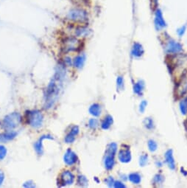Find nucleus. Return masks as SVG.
I'll return each instance as SVG.
<instances>
[{
  "mask_svg": "<svg viewBox=\"0 0 187 188\" xmlns=\"http://www.w3.org/2000/svg\"><path fill=\"white\" fill-rule=\"evenodd\" d=\"M129 179L131 182L138 185L141 182V175L137 173H133L129 175Z\"/></svg>",
  "mask_w": 187,
  "mask_h": 188,
  "instance_id": "nucleus-20",
  "label": "nucleus"
},
{
  "mask_svg": "<svg viewBox=\"0 0 187 188\" xmlns=\"http://www.w3.org/2000/svg\"><path fill=\"white\" fill-rule=\"evenodd\" d=\"M165 157H166V162H167L168 165H169L170 168L172 169V170H174V169L175 168V162L174 158H173V155H172V150H170L166 153Z\"/></svg>",
  "mask_w": 187,
  "mask_h": 188,
  "instance_id": "nucleus-15",
  "label": "nucleus"
},
{
  "mask_svg": "<svg viewBox=\"0 0 187 188\" xmlns=\"http://www.w3.org/2000/svg\"><path fill=\"white\" fill-rule=\"evenodd\" d=\"M75 181V176L70 171H64L61 173L60 177V182L62 186L72 185Z\"/></svg>",
  "mask_w": 187,
  "mask_h": 188,
  "instance_id": "nucleus-7",
  "label": "nucleus"
},
{
  "mask_svg": "<svg viewBox=\"0 0 187 188\" xmlns=\"http://www.w3.org/2000/svg\"><path fill=\"white\" fill-rule=\"evenodd\" d=\"M180 111L183 114H186L187 111V102L186 100H184L180 103Z\"/></svg>",
  "mask_w": 187,
  "mask_h": 188,
  "instance_id": "nucleus-28",
  "label": "nucleus"
},
{
  "mask_svg": "<svg viewBox=\"0 0 187 188\" xmlns=\"http://www.w3.org/2000/svg\"><path fill=\"white\" fill-rule=\"evenodd\" d=\"M88 32H89V30H88V29L81 28L76 30L75 33L78 36H87V35H88Z\"/></svg>",
  "mask_w": 187,
  "mask_h": 188,
  "instance_id": "nucleus-22",
  "label": "nucleus"
},
{
  "mask_svg": "<svg viewBox=\"0 0 187 188\" xmlns=\"http://www.w3.org/2000/svg\"><path fill=\"white\" fill-rule=\"evenodd\" d=\"M64 78V69L60 67L47 86L45 92V108L50 109L56 102L62 88L63 79Z\"/></svg>",
  "mask_w": 187,
  "mask_h": 188,
  "instance_id": "nucleus-1",
  "label": "nucleus"
},
{
  "mask_svg": "<svg viewBox=\"0 0 187 188\" xmlns=\"http://www.w3.org/2000/svg\"><path fill=\"white\" fill-rule=\"evenodd\" d=\"M114 165V156L111 155H106V157L105 159V167L107 170H111Z\"/></svg>",
  "mask_w": 187,
  "mask_h": 188,
  "instance_id": "nucleus-17",
  "label": "nucleus"
},
{
  "mask_svg": "<svg viewBox=\"0 0 187 188\" xmlns=\"http://www.w3.org/2000/svg\"><path fill=\"white\" fill-rule=\"evenodd\" d=\"M155 24L157 30H160V29L166 27V22L163 17V14H162L161 11L159 9H157L155 11Z\"/></svg>",
  "mask_w": 187,
  "mask_h": 188,
  "instance_id": "nucleus-10",
  "label": "nucleus"
},
{
  "mask_svg": "<svg viewBox=\"0 0 187 188\" xmlns=\"http://www.w3.org/2000/svg\"><path fill=\"white\" fill-rule=\"evenodd\" d=\"M145 122V126L147 127V129H153V121L151 119L146 118Z\"/></svg>",
  "mask_w": 187,
  "mask_h": 188,
  "instance_id": "nucleus-29",
  "label": "nucleus"
},
{
  "mask_svg": "<svg viewBox=\"0 0 187 188\" xmlns=\"http://www.w3.org/2000/svg\"><path fill=\"white\" fill-rule=\"evenodd\" d=\"M147 160H148V157H147V155H143V156H141L140 157V161H139L140 165H141V166H145V165L147 164Z\"/></svg>",
  "mask_w": 187,
  "mask_h": 188,
  "instance_id": "nucleus-30",
  "label": "nucleus"
},
{
  "mask_svg": "<svg viewBox=\"0 0 187 188\" xmlns=\"http://www.w3.org/2000/svg\"><path fill=\"white\" fill-rule=\"evenodd\" d=\"M78 133H79V128L75 125L71 128L70 132L65 137V142L66 143H72L75 140V137L77 135Z\"/></svg>",
  "mask_w": 187,
  "mask_h": 188,
  "instance_id": "nucleus-12",
  "label": "nucleus"
},
{
  "mask_svg": "<svg viewBox=\"0 0 187 188\" xmlns=\"http://www.w3.org/2000/svg\"><path fill=\"white\" fill-rule=\"evenodd\" d=\"M77 182L81 186H86L88 185L87 179H86L85 176H83V175H79V176H78Z\"/></svg>",
  "mask_w": 187,
  "mask_h": 188,
  "instance_id": "nucleus-24",
  "label": "nucleus"
},
{
  "mask_svg": "<svg viewBox=\"0 0 187 188\" xmlns=\"http://www.w3.org/2000/svg\"><path fill=\"white\" fill-rule=\"evenodd\" d=\"M116 83H117V85H118L119 86H122V84H123V79H122V77H119L118 78H117Z\"/></svg>",
  "mask_w": 187,
  "mask_h": 188,
  "instance_id": "nucleus-37",
  "label": "nucleus"
},
{
  "mask_svg": "<svg viewBox=\"0 0 187 188\" xmlns=\"http://www.w3.org/2000/svg\"><path fill=\"white\" fill-rule=\"evenodd\" d=\"M144 89V84H142L141 81H139V83H136V84L134 85V92L136 94H141V91L143 90Z\"/></svg>",
  "mask_w": 187,
  "mask_h": 188,
  "instance_id": "nucleus-23",
  "label": "nucleus"
},
{
  "mask_svg": "<svg viewBox=\"0 0 187 188\" xmlns=\"http://www.w3.org/2000/svg\"><path fill=\"white\" fill-rule=\"evenodd\" d=\"M114 185L115 187H125V186L124 185H123V184L120 182V181H117V182H114Z\"/></svg>",
  "mask_w": 187,
  "mask_h": 188,
  "instance_id": "nucleus-38",
  "label": "nucleus"
},
{
  "mask_svg": "<svg viewBox=\"0 0 187 188\" xmlns=\"http://www.w3.org/2000/svg\"><path fill=\"white\" fill-rule=\"evenodd\" d=\"M89 113L91 114V115H93V116H100V114H101V106H100L99 104L94 103V104L91 105V106H90Z\"/></svg>",
  "mask_w": 187,
  "mask_h": 188,
  "instance_id": "nucleus-16",
  "label": "nucleus"
},
{
  "mask_svg": "<svg viewBox=\"0 0 187 188\" xmlns=\"http://www.w3.org/2000/svg\"><path fill=\"white\" fill-rule=\"evenodd\" d=\"M4 180H5V174L2 170H0V185L3 183Z\"/></svg>",
  "mask_w": 187,
  "mask_h": 188,
  "instance_id": "nucleus-36",
  "label": "nucleus"
},
{
  "mask_svg": "<svg viewBox=\"0 0 187 188\" xmlns=\"http://www.w3.org/2000/svg\"><path fill=\"white\" fill-rule=\"evenodd\" d=\"M116 149H117V145L116 143H111L108 145V149H107V154L108 155H111V156H114L116 152Z\"/></svg>",
  "mask_w": 187,
  "mask_h": 188,
  "instance_id": "nucleus-21",
  "label": "nucleus"
},
{
  "mask_svg": "<svg viewBox=\"0 0 187 188\" xmlns=\"http://www.w3.org/2000/svg\"><path fill=\"white\" fill-rule=\"evenodd\" d=\"M54 138L52 135L50 134H46V135H43L40 137L38 141L34 144V148L36 151L38 155H42L44 150H43V141L44 140H53Z\"/></svg>",
  "mask_w": 187,
  "mask_h": 188,
  "instance_id": "nucleus-9",
  "label": "nucleus"
},
{
  "mask_svg": "<svg viewBox=\"0 0 187 188\" xmlns=\"http://www.w3.org/2000/svg\"><path fill=\"white\" fill-rule=\"evenodd\" d=\"M81 46V43L76 38H68L64 41L63 43V49L66 52L76 51Z\"/></svg>",
  "mask_w": 187,
  "mask_h": 188,
  "instance_id": "nucleus-5",
  "label": "nucleus"
},
{
  "mask_svg": "<svg viewBox=\"0 0 187 188\" xmlns=\"http://www.w3.org/2000/svg\"><path fill=\"white\" fill-rule=\"evenodd\" d=\"M186 25H184V26H183V27H181V28H180V29H178V35H179V36L181 37L184 34V33H185V31H186Z\"/></svg>",
  "mask_w": 187,
  "mask_h": 188,
  "instance_id": "nucleus-32",
  "label": "nucleus"
},
{
  "mask_svg": "<svg viewBox=\"0 0 187 188\" xmlns=\"http://www.w3.org/2000/svg\"><path fill=\"white\" fill-rule=\"evenodd\" d=\"M63 161L69 166L75 165L77 162V156L73 150L70 149L67 150L63 156Z\"/></svg>",
  "mask_w": 187,
  "mask_h": 188,
  "instance_id": "nucleus-8",
  "label": "nucleus"
},
{
  "mask_svg": "<svg viewBox=\"0 0 187 188\" xmlns=\"http://www.w3.org/2000/svg\"><path fill=\"white\" fill-rule=\"evenodd\" d=\"M65 63L68 66H70L71 64V58L69 57H66L65 58Z\"/></svg>",
  "mask_w": 187,
  "mask_h": 188,
  "instance_id": "nucleus-39",
  "label": "nucleus"
},
{
  "mask_svg": "<svg viewBox=\"0 0 187 188\" xmlns=\"http://www.w3.org/2000/svg\"><path fill=\"white\" fill-rule=\"evenodd\" d=\"M106 182L107 185L109 186V187H111V186L113 185L114 184V179H112V177H108V178L106 180Z\"/></svg>",
  "mask_w": 187,
  "mask_h": 188,
  "instance_id": "nucleus-34",
  "label": "nucleus"
},
{
  "mask_svg": "<svg viewBox=\"0 0 187 188\" xmlns=\"http://www.w3.org/2000/svg\"><path fill=\"white\" fill-rule=\"evenodd\" d=\"M67 17L69 19L76 22H84L88 20V14L86 11L83 9H75L71 10L68 13Z\"/></svg>",
  "mask_w": 187,
  "mask_h": 188,
  "instance_id": "nucleus-4",
  "label": "nucleus"
},
{
  "mask_svg": "<svg viewBox=\"0 0 187 188\" xmlns=\"http://www.w3.org/2000/svg\"><path fill=\"white\" fill-rule=\"evenodd\" d=\"M23 187H27V188H28V187H30H30H36V185H35V183L33 182V181L30 180V181H26V182L23 185Z\"/></svg>",
  "mask_w": 187,
  "mask_h": 188,
  "instance_id": "nucleus-31",
  "label": "nucleus"
},
{
  "mask_svg": "<svg viewBox=\"0 0 187 188\" xmlns=\"http://www.w3.org/2000/svg\"><path fill=\"white\" fill-rule=\"evenodd\" d=\"M148 147L150 150L153 152L157 149V144H156V142H154L153 140H150L148 142Z\"/></svg>",
  "mask_w": 187,
  "mask_h": 188,
  "instance_id": "nucleus-26",
  "label": "nucleus"
},
{
  "mask_svg": "<svg viewBox=\"0 0 187 188\" xmlns=\"http://www.w3.org/2000/svg\"><path fill=\"white\" fill-rule=\"evenodd\" d=\"M155 2H156V1H157V0H155Z\"/></svg>",
  "mask_w": 187,
  "mask_h": 188,
  "instance_id": "nucleus-40",
  "label": "nucleus"
},
{
  "mask_svg": "<svg viewBox=\"0 0 187 188\" xmlns=\"http://www.w3.org/2000/svg\"><path fill=\"white\" fill-rule=\"evenodd\" d=\"M7 155V148L0 145V160H2Z\"/></svg>",
  "mask_w": 187,
  "mask_h": 188,
  "instance_id": "nucleus-25",
  "label": "nucleus"
},
{
  "mask_svg": "<svg viewBox=\"0 0 187 188\" xmlns=\"http://www.w3.org/2000/svg\"><path fill=\"white\" fill-rule=\"evenodd\" d=\"M27 120L30 126L35 129H38L43 125L44 115L40 111H30L27 113Z\"/></svg>",
  "mask_w": 187,
  "mask_h": 188,
  "instance_id": "nucleus-3",
  "label": "nucleus"
},
{
  "mask_svg": "<svg viewBox=\"0 0 187 188\" xmlns=\"http://www.w3.org/2000/svg\"><path fill=\"white\" fill-rule=\"evenodd\" d=\"M22 122V115L18 112H13L7 114L1 122V125L5 130L11 131L19 125Z\"/></svg>",
  "mask_w": 187,
  "mask_h": 188,
  "instance_id": "nucleus-2",
  "label": "nucleus"
},
{
  "mask_svg": "<svg viewBox=\"0 0 187 188\" xmlns=\"http://www.w3.org/2000/svg\"><path fill=\"white\" fill-rule=\"evenodd\" d=\"M113 123V118L111 116V115H108V116H106L105 117L103 121H102V129L104 130L108 129L111 127V125H112Z\"/></svg>",
  "mask_w": 187,
  "mask_h": 188,
  "instance_id": "nucleus-18",
  "label": "nucleus"
},
{
  "mask_svg": "<svg viewBox=\"0 0 187 188\" xmlns=\"http://www.w3.org/2000/svg\"><path fill=\"white\" fill-rule=\"evenodd\" d=\"M155 181H157V183H162L164 181V177L161 175H157L155 177Z\"/></svg>",
  "mask_w": 187,
  "mask_h": 188,
  "instance_id": "nucleus-33",
  "label": "nucleus"
},
{
  "mask_svg": "<svg viewBox=\"0 0 187 188\" xmlns=\"http://www.w3.org/2000/svg\"><path fill=\"white\" fill-rule=\"evenodd\" d=\"M144 53L143 47L139 43L135 42L132 48V54L135 57H141Z\"/></svg>",
  "mask_w": 187,
  "mask_h": 188,
  "instance_id": "nucleus-14",
  "label": "nucleus"
},
{
  "mask_svg": "<svg viewBox=\"0 0 187 188\" xmlns=\"http://www.w3.org/2000/svg\"><path fill=\"white\" fill-rule=\"evenodd\" d=\"M119 160L123 163H127L131 160V154L129 149H122L119 153Z\"/></svg>",
  "mask_w": 187,
  "mask_h": 188,
  "instance_id": "nucleus-13",
  "label": "nucleus"
},
{
  "mask_svg": "<svg viewBox=\"0 0 187 188\" xmlns=\"http://www.w3.org/2000/svg\"><path fill=\"white\" fill-rule=\"evenodd\" d=\"M88 125H89V127L91 128L92 129H95L98 126L97 119H90L89 123H88Z\"/></svg>",
  "mask_w": 187,
  "mask_h": 188,
  "instance_id": "nucleus-27",
  "label": "nucleus"
},
{
  "mask_svg": "<svg viewBox=\"0 0 187 188\" xmlns=\"http://www.w3.org/2000/svg\"><path fill=\"white\" fill-rule=\"evenodd\" d=\"M85 62V57L84 55H78L74 59V66L76 68H82Z\"/></svg>",
  "mask_w": 187,
  "mask_h": 188,
  "instance_id": "nucleus-19",
  "label": "nucleus"
},
{
  "mask_svg": "<svg viewBox=\"0 0 187 188\" xmlns=\"http://www.w3.org/2000/svg\"><path fill=\"white\" fill-rule=\"evenodd\" d=\"M165 49L168 53L176 54L182 50V46L179 43L176 42L172 39H169V41L166 42Z\"/></svg>",
  "mask_w": 187,
  "mask_h": 188,
  "instance_id": "nucleus-6",
  "label": "nucleus"
},
{
  "mask_svg": "<svg viewBox=\"0 0 187 188\" xmlns=\"http://www.w3.org/2000/svg\"><path fill=\"white\" fill-rule=\"evenodd\" d=\"M16 135H17V133L13 131H9L0 134V142L5 143V142L11 141L16 137Z\"/></svg>",
  "mask_w": 187,
  "mask_h": 188,
  "instance_id": "nucleus-11",
  "label": "nucleus"
},
{
  "mask_svg": "<svg viewBox=\"0 0 187 188\" xmlns=\"http://www.w3.org/2000/svg\"><path fill=\"white\" fill-rule=\"evenodd\" d=\"M147 103L146 102V101H143V102H141V105H140V111H141V112H143V111H145L146 106H147Z\"/></svg>",
  "mask_w": 187,
  "mask_h": 188,
  "instance_id": "nucleus-35",
  "label": "nucleus"
}]
</instances>
